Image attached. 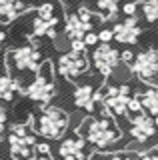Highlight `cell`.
Masks as SVG:
<instances>
[{"label":"cell","mask_w":158,"mask_h":160,"mask_svg":"<svg viewBox=\"0 0 158 160\" xmlns=\"http://www.w3.org/2000/svg\"><path fill=\"white\" fill-rule=\"evenodd\" d=\"M84 136L96 148H106L120 138V130L110 118H96L84 124Z\"/></svg>","instance_id":"cell-1"},{"label":"cell","mask_w":158,"mask_h":160,"mask_svg":"<svg viewBox=\"0 0 158 160\" xmlns=\"http://www.w3.org/2000/svg\"><path fill=\"white\" fill-rule=\"evenodd\" d=\"M68 126V116L62 112L60 108L48 106L40 110V114L36 116V130L46 138H60L64 130Z\"/></svg>","instance_id":"cell-2"},{"label":"cell","mask_w":158,"mask_h":160,"mask_svg":"<svg viewBox=\"0 0 158 160\" xmlns=\"http://www.w3.org/2000/svg\"><path fill=\"white\" fill-rule=\"evenodd\" d=\"M98 14H94L90 8L80 6L74 14H68L66 22H64V32L72 40H82L86 32H92V28L98 24Z\"/></svg>","instance_id":"cell-3"},{"label":"cell","mask_w":158,"mask_h":160,"mask_svg":"<svg viewBox=\"0 0 158 160\" xmlns=\"http://www.w3.org/2000/svg\"><path fill=\"white\" fill-rule=\"evenodd\" d=\"M8 142H10V154L16 160H30L32 158V150H34V134L28 130V126H16L12 128L10 136H8Z\"/></svg>","instance_id":"cell-4"},{"label":"cell","mask_w":158,"mask_h":160,"mask_svg":"<svg viewBox=\"0 0 158 160\" xmlns=\"http://www.w3.org/2000/svg\"><path fill=\"white\" fill-rule=\"evenodd\" d=\"M26 94L36 102H48L54 96V80H52V68L48 62H44L38 76L32 80V84L26 88Z\"/></svg>","instance_id":"cell-5"},{"label":"cell","mask_w":158,"mask_h":160,"mask_svg":"<svg viewBox=\"0 0 158 160\" xmlns=\"http://www.w3.org/2000/svg\"><path fill=\"white\" fill-rule=\"evenodd\" d=\"M104 102V108L112 114H124L128 110V100H130V88L126 84L106 88L104 94H96Z\"/></svg>","instance_id":"cell-6"},{"label":"cell","mask_w":158,"mask_h":160,"mask_svg":"<svg viewBox=\"0 0 158 160\" xmlns=\"http://www.w3.org/2000/svg\"><path fill=\"white\" fill-rule=\"evenodd\" d=\"M40 60H42V54L34 44H26V46H20L16 50H12L8 54V62L12 66H16L18 70H38L40 66Z\"/></svg>","instance_id":"cell-7"},{"label":"cell","mask_w":158,"mask_h":160,"mask_svg":"<svg viewBox=\"0 0 158 160\" xmlns=\"http://www.w3.org/2000/svg\"><path fill=\"white\" fill-rule=\"evenodd\" d=\"M130 68L140 80L154 78L158 74V50L156 48H148L144 52H140L134 60H132Z\"/></svg>","instance_id":"cell-8"},{"label":"cell","mask_w":158,"mask_h":160,"mask_svg":"<svg viewBox=\"0 0 158 160\" xmlns=\"http://www.w3.org/2000/svg\"><path fill=\"white\" fill-rule=\"evenodd\" d=\"M88 62L84 56V50H70L68 54H62L60 62H58V68L66 78H76L78 74H82L86 70Z\"/></svg>","instance_id":"cell-9"},{"label":"cell","mask_w":158,"mask_h":160,"mask_svg":"<svg viewBox=\"0 0 158 160\" xmlns=\"http://www.w3.org/2000/svg\"><path fill=\"white\" fill-rule=\"evenodd\" d=\"M140 24H138L136 16H126L122 22L114 24L112 28V38H116L122 44H136V40L140 38Z\"/></svg>","instance_id":"cell-10"},{"label":"cell","mask_w":158,"mask_h":160,"mask_svg":"<svg viewBox=\"0 0 158 160\" xmlns=\"http://www.w3.org/2000/svg\"><path fill=\"white\" fill-rule=\"evenodd\" d=\"M92 58H94V64L96 68L100 70L102 74H110L112 70L116 68L118 60H120V54H118L116 48H112L110 44H102V46H98L94 50V54H92Z\"/></svg>","instance_id":"cell-11"},{"label":"cell","mask_w":158,"mask_h":160,"mask_svg":"<svg viewBox=\"0 0 158 160\" xmlns=\"http://www.w3.org/2000/svg\"><path fill=\"white\" fill-rule=\"evenodd\" d=\"M130 134L134 136L136 140H140V142H144L154 134V120L148 116L146 112H138L134 118L130 120Z\"/></svg>","instance_id":"cell-12"},{"label":"cell","mask_w":158,"mask_h":160,"mask_svg":"<svg viewBox=\"0 0 158 160\" xmlns=\"http://www.w3.org/2000/svg\"><path fill=\"white\" fill-rule=\"evenodd\" d=\"M60 156L64 160H84L86 152H84V140L80 136H72L66 138L60 144Z\"/></svg>","instance_id":"cell-13"},{"label":"cell","mask_w":158,"mask_h":160,"mask_svg":"<svg viewBox=\"0 0 158 160\" xmlns=\"http://www.w3.org/2000/svg\"><path fill=\"white\" fill-rule=\"evenodd\" d=\"M26 8H28L26 0H0V24L12 22Z\"/></svg>","instance_id":"cell-14"},{"label":"cell","mask_w":158,"mask_h":160,"mask_svg":"<svg viewBox=\"0 0 158 160\" xmlns=\"http://www.w3.org/2000/svg\"><path fill=\"white\" fill-rule=\"evenodd\" d=\"M94 88L90 84H82V86H76L74 90V102L76 106H82L86 110H92L94 108Z\"/></svg>","instance_id":"cell-15"},{"label":"cell","mask_w":158,"mask_h":160,"mask_svg":"<svg viewBox=\"0 0 158 160\" xmlns=\"http://www.w3.org/2000/svg\"><path fill=\"white\" fill-rule=\"evenodd\" d=\"M58 16L56 18H50V20H44V18H40V16H34V20H32V32L36 34V36H42V34H48V36H54V30H56V26H58Z\"/></svg>","instance_id":"cell-16"},{"label":"cell","mask_w":158,"mask_h":160,"mask_svg":"<svg viewBox=\"0 0 158 160\" xmlns=\"http://www.w3.org/2000/svg\"><path fill=\"white\" fill-rule=\"evenodd\" d=\"M140 98V106L148 110L150 114H158V86H150L146 88L142 94H138Z\"/></svg>","instance_id":"cell-17"},{"label":"cell","mask_w":158,"mask_h":160,"mask_svg":"<svg viewBox=\"0 0 158 160\" xmlns=\"http://www.w3.org/2000/svg\"><path fill=\"white\" fill-rule=\"evenodd\" d=\"M122 0H96V8L102 14V18H116V14L120 12Z\"/></svg>","instance_id":"cell-18"},{"label":"cell","mask_w":158,"mask_h":160,"mask_svg":"<svg viewBox=\"0 0 158 160\" xmlns=\"http://www.w3.org/2000/svg\"><path fill=\"white\" fill-rule=\"evenodd\" d=\"M16 82L8 76H0V100H12L16 94Z\"/></svg>","instance_id":"cell-19"},{"label":"cell","mask_w":158,"mask_h":160,"mask_svg":"<svg viewBox=\"0 0 158 160\" xmlns=\"http://www.w3.org/2000/svg\"><path fill=\"white\" fill-rule=\"evenodd\" d=\"M140 8L148 22H158V0H144Z\"/></svg>","instance_id":"cell-20"},{"label":"cell","mask_w":158,"mask_h":160,"mask_svg":"<svg viewBox=\"0 0 158 160\" xmlns=\"http://www.w3.org/2000/svg\"><path fill=\"white\" fill-rule=\"evenodd\" d=\"M122 14L124 16H136V10H138V2H134V0H128V2H124L120 6Z\"/></svg>","instance_id":"cell-21"},{"label":"cell","mask_w":158,"mask_h":160,"mask_svg":"<svg viewBox=\"0 0 158 160\" xmlns=\"http://www.w3.org/2000/svg\"><path fill=\"white\" fill-rule=\"evenodd\" d=\"M30 160H50V154H48L46 146H44V144H40V146L36 148V154H34Z\"/></svg>","instance_id":"cell-22"},{"label":"cell","mask_w":158,"mask_h":160,"mask_svg":"<svg viewBox=\"0 0 158 160\" xmlns=\"http://www.w3.org/2000/svg\"><path fill=\"white\" fill-rule=\"evenodd\" d=\"M140 98H138V94L136 96H130V100H128V110L130 112H140Z\"/></svg>","instance_id":"cell-23"},{"label":"cell","mask_w":158,"mask_h":160,"mask_svg":"<svg viewBox=\"0 0 158 160\" xmlns=\"http://www.w3.org/2000/svg\"><path fill=\"white\" fill-rule=\"evenodd\" d=\"M82 40H84L86 46H92V44H96V42H98V34H94V32H86Z\"/></svg>","instance_id":"cell-24"},{"label":"cell","mask_w":158,"mask_h":160,"mask_svg":"<svg viewBox=\"0 0 158 160\" xmlns=\"http://www.w3.org/2000/svg\"><path fill=\"white\" fill-rule=\"evenodd\" d=\"M98 40H102V42H110L112 40V30L110 28H104V30H100V34H98Z\"/></svg>","instance_id":"cell-25"},{"label":"cell","mask_w":158,"mask_h":160,"mask_svg":"<svg viewBox=\"0 0 158 160\" xmlns=\"http://www.w3.org/2000/svg\"><path fill=\"white\" fill-rule=\"evenodd\" d=\"M142 160H158V148H152L146 154H142Z\"/></svg>","instance_id":"cell-26"},{"label":"cell","mask_w":158,"mask_h":160,"mask_svg":"<svg viewBox=\"0 0 158 160\" xmlns=\"http://www.w3.org/2000/svg\"><path fill=\"white\" fill-rule=\"evenodd\" d=\"M4 126H6V110H4V108H0V134H2Z\"/></svg>","instance_id":"cell-27"},{"label":"cell","mask_w":158,"mask_h":160,"mask_svg":"<svg viewBox=\"0 0 158 160\" xmlns=\"http://www.w3.org/2000/svg\"><path fill=\"white\" fill-rule=\"evenodd\" d=\"M84 48H86L84 40H72V50H84Z\"/></svg>","instance_id":"cell-28"},{"label":"cell","mask_w":158,"mask_h":160,"mask_svg":"<svg viewBox=\"0 0 158 160\" xmlns=\"http://www.w3.org/2000/svg\"><path fill=\"white\" fill-rule=\"evenodd\" d=\"M110 160H134V154H116Z\"/></svg>","instance_id":"cell-29"},{"label":"cell","mask_w":158,"mask_h":160,"mask_svg":"<svg viewBox=\"0 0 158 160\" xmlns=\"http://www.w3.org/2000/svg\"><path fill=\"white\" fill-rule=\"evenodd\" d=\"M120 58L124 60V62H130V60H132V52H130V50H124V52L120 54Z\"/></svg>","instance_id":"cell-30"},{"label":"cell","mask_w":158,"mask_h":160,"mask_svg":"<svg viewBox=\"0 0 158 160\" xmlns=\"http://www.w3.org/2000/svg\"><path fill=\"white\" fill-rule=\"evenodd\" d=\"M4 38H6V34H4L2 30H0V48H2V42H4Z\"/></svg>","instance_id":"cell-31"},{"label":"cell","mask_w":158,"mask_h":160,"mask_svg":"<svg viewBox=\"0 0 158 160\" xmlns=\"http://www.w3.org/2000/svg\"><path fill=\"white\" fill-rule=\"evenodd\" d=\"M154 126H158V114H156V120H154Z\"/></svg>","instance_id":"cell-32"}]
</instances>
